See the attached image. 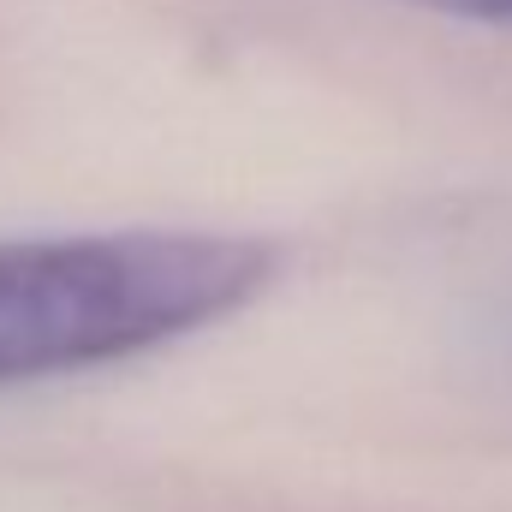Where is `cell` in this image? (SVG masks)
I'll use <instances>...</instances> for the list:
<instances>
[{
    "label": "cell",
    "instance_id": "1",
    "mask_svg": "<svg viewBox=\"0 0 512 512\" xmlns=\"http://www.w3.org/2000/svg\"><path fill=\"white\" fill-rule=\"evenodd\" d=\"M280 245L209 227L0 239V393L179 346L256 304Z\"/></svg>",
    "mask_w": 512,
    "mask_h": 512
},
{
    "label": "cell",
    "instance_id": "2",
    "mask_svg": "<svg viewBox=\"0 0 512 512\" xmlns=\"http://www.w3.org/2000/svg\"><path fill=\"white\" fill-rule=\"evenodd\" d=\"M405 6H423V12H441V18H465V24L512 30V0H405Z\"/></svg>",
    "mask_w": 512,
    "mask_h": 512
},
{
    "label": "cell",
    "instance_id": "3",
    "mask_svg": "<svg viewBox=\"0 0 512 512\" xmlns=\"http://www.w3.org/2000/svg\"><path fill=\"white\" fill-rule=\"evenodd\" d=\"M501 334H507V358H512V316H507V328H501Z\"/></svg>",
    "mask_w": 512,
    "mask_h": 512
}]
</instances>
